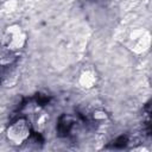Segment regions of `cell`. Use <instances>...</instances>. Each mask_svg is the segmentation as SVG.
<instances>
[{
    "label": "cell",
    "instance_id": "obj_1",
    "mask_svg": "<svg viewBox=\"0 0 152 152\" xmlns=\"http://www.w3.org/2000/svg\"><path fill=\"white\" fill-rule=\"evenodd\" d=\"M32 127L26 118H18L12 121L6 128L7 140L15 146H20L26 142L31 137Z\"/></svg>",
    "mask_w": 152,
    "mask_h": 152
},
{
    "label": "cell",
    "instance_id": "obj_2",
    "mask_svg": "<svg viewBox=\"0 0 152 152\" xmlns=\"http://www.w3.org/2000/svg\"><path fill=\"white\" fill-rule=\"evenodd\" d=\"M27 43V34L21 28V26L13 24L5 28L2 34L1 45L10 52H15L21 50Z\"/></svg>",
    "mask_w": 152,
    "mask_h": 152
},
{
    "label": "cell",
    "instance_id": "obj_3",
    "mask_svg": "<svg viewBox=\"0 0 152 152\" xmlns=\"http://www.w3.org/2000/svg\"><path fill=\"white\" fill-rule=\"evenodd\" d=\"M19 80V71L12 65H0V84L11 88L17 84Z\"/></svg>",
    "mask_w": 152,
    "mask_h": 152
},
{
    "label": "cell",
    "instance_id": "obj_4",
    "mask_svg": "<svg viewBox=\"0 0 152 152\" xmlns=\"http://www.w3.org/2000/svg\"><path fill=\"white\" fill-rule=\"evenodd\" d=\"M131 40L134 42L135 44L133 45V50L141 52L148 49L150 45V34L145 30H135L131 34Z\"/></svg>",
    "mask_w": 152,
    "mask_h": 152
},
{
    "label": "cell",
    "instance_id": "obj_5",
    "mask_svg": "<svg viewBox=\"0 0 152 152\" xmlns=\"http://www.w3.org/2000/svg\"><path fill=\"white\" fill-rule=\"evenodd\" d=\"M97 83V75L94 70L87 69L82 71V74L78 77V84L83 89H91Z\"/></svg>",
    "mask_w": 152,
    "mask_h": 152
}]
</instances>
